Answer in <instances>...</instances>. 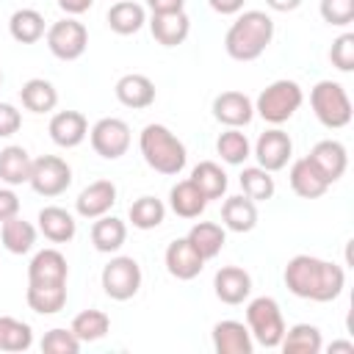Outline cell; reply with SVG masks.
I'll return each instance as SVG.
<instances>
[{
  "label": "cell",
  "instance_id": "cell-1",
  "mask_svg": "<svg viewBox=\"0 0 354 354\" xmlns=\"http://www.w3.org/2000/svg\"><path fill=\"white\" fill-rule=\"evenodd\" d=\"M282 279L293 296L310 299V301H335L346 285V274L337 263H329L313 254L290 257Z\"/></svg>",
  "mask_w": 354,
  "mask_h": 354
},
{
  "label": "cell",
  "instance_id": "cell-2",
  "mask_svg": "<svg viewBox=\"0 0 354 354\" xmlns=\"http://www.w3.org/2000/svg\"><path fill=\"white\" fill-rule=\"evenodd\" d=\"M274 39V19L266 11H243L224 36V50L235 61H254Z\"/></svg>",
  "mask_w": 354,
  "mask_h": 354
},
{
  "label": "cell",
  "instance_id": "cell-3",
  "mask_svg": "<svg viewBox=\"0 0 354 354\" xmlns=\"http://www.w3.org/2000/svg\"><path fill=\"white\" fill-rule=\"evenodd\" d=\"M138 149L149 169H155L158 174H169V177L180 174L188 160L185 144L166 124H147L138 136Z\"/></svg>",
  "mask_w": 354,
  "mask_h": 354
},
{
  "label": "cell",
  "instance_id": "cell-4",
  "mask_svg": "<svg viewBox=\"0 0 354 354\" xmlns=\"http://www.w3.org/2000/svg\"><path fill=\"white\" fill-rule=\"evenodd\" d=\"M301 102H304L301 86H299L296 80L282 77V80L268 83V86L260 91V97H257V102H254V111H257L268 124L277 127V124L288 122V119L301 108Z\"/></svg>",
  "mask_w": 354,
  "mask_h": 354
},
{
  "label": "cell",
  "instance_id": "cell-5",
  "mask_svg": "<svg viewBox=\"0 0 354 354\" xmlns=\"http://www.w3.org/2000/svg\"><path fill=\"white\" fill-rule=\"evenodd\" d=\"M310 105L315 119L329 130H340L351 122V100L337 80H318L310 91Z\"/></svg>",
  "mask_w": 354,
  "mask_h": 354
},
{
  "label": "cell",
  "instance_id": "cell-6",
  "mask_svg": "<svg viewBox=\"0 0 354 354\" xmlns=\"http://www.w3.org/2000/svg\"><path fill=\"white\" fill-rule=\"evenodd\" d=\"M246 326L252 340H257L266 348H279V340L285 335V318L271 296H257L246 304Z\"/></svg>",
  "mask_w": 354,
  "mask_h": 354
},
{
  "label": "cell",
  "instance_id": "cell-7",
  "mask_svg": "<svg viewBox=\"0 0 354 354\" xmlns=\"http://www.w3.org/2000/svg\"><path fill=\"white\" fill-rule=\"evenodd\" d=\"M44 41L50 47V53L61 61H77L86 47H88V30L83 22L66 17V19H58L47 28L44 33Z\"/></svg>",
  "mask_w": 354,
  "mask_h": 354
},
{
  "label": "cell",
  "instance_id": "cell-8",
  "mask_svg": "<svg viewBox=\"0 0 354 354\" xmlns=\"http://www.w3.org/2000/svg\"><path fill=\"white\" fill-rule=\"evenodd\" d=\"M102 290L113 299V301H127L138 293L141 288V266L133 257H111V263L102 268Z\"/></svg>",
  "mask_w": 354,
  "mask_h": 354
},
{
  "label": "cell",
  "instance_id": "cell-9",
  "mask_svg": "<svg viewBox=\"0 0 354 354\" xmlns=\"http://www.w3.org/2000/svg\"><path fill=\"white\" fill-rule=\"evenodd\" d=\"M28 183L39 196H61L72 185V169L58 155H41L33 160Z\"/></svg>",
  "mask_w": 354,
  "mask_h": 354
},
{
  "label": "cell",
  "instance_id": "cell-10",
  "mask_svg": "<svg viewBox=\"0 0 354 354\" xmlns=\"http://www.w3.org/2000/svg\"><path fill=\"white\" fill-rule=\"evenodd\" d=\"M88 141H91V149L100 158L116 160L130 149V127H127L124 119L105 116V119L94 122V127L88 130Z\"/></svg>",
  "mask_w": 354,
  "mask_h": 354
},
{
  "label": "cell",
  "instance_id": "cell-11",
  "mask_svg": "<svg viewBox=\"0 0 354 354\" xmlns=\"http://www.w3.org/2000/svg\"><path fill=\"white\" fill-rule=\"evenodd\" d=\"M293 155V141L285 130L279 127H271L266 133H260L257 144H254V158H257V166L266 169V171H279L288 166Z\"/></svg>",
  "mask_w": 354,
  "mask_h": 354
},
{
  "label": "cell",
  "instance_id": "cell-12",
  "mask_svg": "<svg viewBox=\"0 0 354 354\" xmlns=\"http://www.w3.org/2000/svg\"><path fill=\"white\" fill-rule=\"evenodd\" d=\"M69 266L58 249H41L28 266V285H66Z\"/></svg>",
  "mask_w": 354,
  "mask_h": 354
},
{
  "label": "cell",
  "instance_id": "cell-13",
  "mask_svg": "<svg viewBox=\"0 0 354 354\" xmlns=\"http://www.w3.org/2000/svg\"><path fill=\"white\" fill-rule=\"evenodd\" d=\"M163 260H166V271H169L174 279H183V282L199 277V271L205 268L202 254L191 246L188 238H177V241H171V243L166 246Z\"/></svg>",
  "mask_w": 354,
  "mask_h": 354
},
{
  "label": "cell",
  "instance_id": "cell-14",
  "mask_svg": "<svg viewBox=\"0 0 354 354\" xmlns=\"http://www.w3.org/2000/svg\"><path fill=\"white\" fill-rule=\"evenodd\" d=\"M310 163L324 174V180L332 185L337 183L343 174H346V166H348V155H346V147L335 138H324L318 141L313 149H310Z\"/></svg>",
  "mask_w": 354,
  "mask_h": 354
},
{
  "label": "cell",
  "instance_id": "cell-15",
  "mask_svg": "<svg viewBox=\"0 0 354 354\" xmlns=\"http://www.w3.org/2000/svg\"><path fill=\"white\" fill-rule=\"evenodd\" d=\"M213 116L227 127H246L254 119V102L243 91H221L213 100Z\"/></svg>",
  "mask_w": 354,
  "mask_h": 354
},
{
  "label": "cell",
  "instance_id": "cell-16",
  "mask_svg": "<svg viewBox=\"0 0 354 354\" xmlns=\"http://www.w3.org/2000/svg\"><path fill=\"white\" fill-rule=\"evenodd\" d=\"M116 205V185L111 180H94L91 185H86L77 199H75V210L83 218H100L105 216L111 207Z\"/></svg>",
  "mask_w": 354,
  "mask_h": 354
},
{
  "label": "cell",
  "instance_id": "cell-17",
  "mask_svg": "<svg viewBox=\"0 0 354 354\" xmlns=\"http://www.w3.org/2000/svg\"><path fill=\"white\" fill-rule=\"evenodd\" d=\"M213 288L218 301L224 304H243L252 293V277L241 266H224L213 277Z\"/></svg>",
  "mask_w": 354,
  "mask_h": 354
},
{
  "label": "cell",
  "instance_id": "cell-18",
  "mask_svg": "<svg viewBox=\"0 0 354 354\" xmlns=\"http://www.w3.org/2000/svg\"><path fill=\"white\" fill-rule=\"evenodd\" d=\"M113 94L116 100L124 105V108H133V111H144L155 102V83L147 77V75H138V72H130V75H122L113 86Z\"/></svg>",
  "mask_w": 354,
  "mask_h": 354
},
{
  "label": "cell",
  "instance_id": "cell-19",
  "mask_svg": "<svg viewBox=\"0 0 354 354\" xmlns=\"http://www.w3.org/2000/svg\"><path fill=\"white\" fill-rule=\"evenodd\" d=\"M50 138L64 147V149H72L77 144H83V138L88 136V122L80 111H58L53 119H50Z\"/></svg>",
  "mask_w": 354,
  "mask_h": 354
},
{
  "label": "cell",
  "instance_id": "cell-20",
  "mask_svg": "<svg viewBox=\"0 0 354 354\" xmlns=\"http://www.w3.org/2000/svg\"><path fill=\"white\" fill-rule=\"evenodd\" d=\"M213 348L218 354H252L254 343L249 326L241 321H218L213 326Z\"/></svg>",
  "mask_w": 354,
  "mask_h": 354
},
{
  "label": "cell",
  "instance_id": "cell-21",
  "mask_svg": "<svg viewBox=\"0 0 354 354\" xmlns=\"http://www.w3.org/2000/svg\"><path fill=\"white\" fill-rule=\"evenodd\" d=\"M149 30L155 36L158 44L163 47H177L188 39L191 33V19L185 11H174V14H152L149 19Z\"/></svg>",
  "mask_w": 354,
  "mask_h": 354
},
{
  "label": "cell",
  "instance_id": "cell-22",
  "mask_svg": "<svg viewBox=\"0 0 354 354\" xmlns=\"http://www.w3.org/2000/svg\"><path fill=\"white\" fill-rule=\"evenodd\" d=\"M288 177H290V188H293V194L301 196V199H318V196H324L326 188H329V183H326L324 174L310 163V158H299V160H293Z\"/></svg>",
  "mask_w": 354,
  "mask_h": 354
},
{
  "label": "cell",
  "instance_id": "cell-23",
  "mask_svg": "<svg viewBox=\"0 0 354 354\" xmlns=\"http://www.w3.org/2000/svg\"><path fill=\"white\" fill-rule=\"evenodd\" d=\"M39 230L47 241L53 243H66L75 238L77 232V221L72 218L69 210L58 207V205H50V207H41L39 210Z\"/></svg>",
  "mask_w": 354,
  "mask_h": 354
},
{
  "label": "cell",
  "instance_id": "cell-24",
  "mask_svg": "<svg viewBox=\"0 0 354 354\" xmlns=\"http://www.w3.org/2000/svg\"><path fill=\"white\" fill-rule=\"evenodd\" d=\"M221 221L232 232H252L257 227V202L249 196H227L221 205Z\"/></svg>",
  "mask_w": 354,
  "mask_h": 354
},
{
  "label": "cell",
  "instance_id": "cell-25",
  "mask_svg": "<svg viewBox=\"0 0 354 354\" xmlns=\"http://www.w3.org/2000/svg\"><path fill=\"white\" fill-rule=\"evenodd\" d=\"M124 241H127V227H124L122 218L108 216V213L94 218V224H91V243H94L97 252H105V254L119 252L124 246Z\"/></svg>",
  "mask_w": 354,
  "mask_h": 354
},
{
  "label": "cell",
  "instance_id": "cell-26",
  "mask_svg": "<svg viewBox=\"0 0 354 354\" xmlns=\"http://www.w3.org/2000/svg\"><path fill=\"white\" fill-rule=\"evenodd\" d=\"M30 166H33V158L28 155L25 147L19 144H11L6 149H0V180L6 185H22L30 180Z\"/></svg>",
  "mask_w": 354,
  "mask_h": 354
},
{
  "label": "cell",
  "instance_id": "cell-27",
  "mask_svg": "<svg viewBox=\"0 0 354 354\" xmlns=\"http://www.w3.org/2000/svg\"><path fill=\"white\" fill-rule=\"evenodd\" d=\"M169 205L180 218H199L207 207V199L202 196V191L191 180H180L169 191Z\"/></svg>",
  "mask_w": 354,
  "mask_h": 354
},
{
  "label": "cell",
  "instance_id": "cell-28",
  "mask_svg": "<svg viewBox=\"0 0 354 354\" xmlns=\"http://www.w3.org/2000/svg\"><path fill=\"white\" fill-rule=\"evenodd\" d=\"M144 22H147V11H144V6H138L133 0H119L108 8V28L119 36L138 33Z\"/></svg>",
  "mask_w": 354,
  "mask_h": 354
},
{
  "label": "cell",
  "instance_id": "cell-29",
  "mask_svg": "<svg viewBox=\"0 0 354 354\" xmlns=\"http://www.w3.org/2000/svg\"><path fill=\"white\" fill-rule=\"evenodd\" d=\"M8 33L19 44H36L47 33L44 17L36 8H17L11 14V19H8Z\"/></svg>",
  "mask_w": 354,
  "mask_h": 354
},
{
  "label": "cell",
  "instance_id": "cell-30",
  "mask_svg": "<svg viewBox=\"0 0 354 354\" xmlns=\"http://www.w3.org/2000/svg\"><path fill=\"white\" fill-rule=\"evenodd\" d=\"M19 100L30 113H50L58 105V91L50 80L44 77H30L19 88Z\"/></svg>",
  "mask_w": 354,
  "mask_h": 354
},
{
  "label": "cell",
  "instance_id": "cell-31",
  "mask_svg": "<svg viewBox=\"0 0 354 354\" xmlns=\"http://www.w3.org/2000/svg\"><path fill=\"white\" fill-rule=\"evenodd\" d=\"M185 238H188L191 246L202 254V260H213V257L224 249L227 232H224L221 224H213V221H196V224L188 230Z\"/></svg>",
  "mask_w": 354,
  "mask_h": 354
},
{
  "label": "cell",
  "instance_id": "cell-32",
  "mask_svg": "<svg viewBox=\"0 0 354 354\" xmlns=\"http://www.w3.org/2000/svg\"><path fill=\"white\" fill-rule=\"evenodd\" d=\"M188 180L202 191V196H205L207 202H210V199H221L224 191H227V183H230V180H227V171H224L218 163H213V160L196 163Z\"/></svg>",
  "mask_w": 354,
  "mask_h": 354
},
{
  "label": "cell",
  "instance_id": "cell-33",
  "mask_svg": "<svg viewBox=\"0 0 354 354\" xmlns=\"http://www.w3.org/2000/svg\"><path fill=\"white\" fill-rule=\"evenodd\" d=\"M279 348L285 354H318L324 348V340H321L318 326H313V324H296V326L285 329V335L279 340Z\"/></svg>",
  "mask_w": 354,
  "mask_h": 354
},
{
  "label": "cell",
  "instance_id": "cell-34",
  "mask_svg": "<svg viewBox=\"0 0 354 354\" xmlns=\"http://www.w3.org/2000/svg\"><path fill=\"white\" fill-rule=\"evenodd\" d=\"M0 241L11 254H28L36 243V227L19 216L0 224Z\"/></svg>",
  "mask_w": 354,
  "mask_h": 354
},
{
  "label": "cell",
  "instance_id": "cell-35",
  "mask_svg": "<svg viewBox=\"0 0 354 354\" xmlns=\"http://www.w3.org/2000/svg\"><path fill=\"white\" fill-rule=\"evenodd\" d=\"M25 301L39 315H53L66 304V285H28Z\"/></svg>",
  "mask_w": 354,
  "mask_h": 354
},
{
  "label": "cell",
  "instance_id": "cell-36",
  "mask_svg": "<svg viewBox=\"0 0 354 354\" xmlns=\"http://www.w3.org/2000/svg\"><path fill=\"white\" fill-rule=\"evenodd\" d=\"M75 337L80 343H94V340H102L111 329V318L102 313V310H83L72 318V326Z\"/></svg>",
  "mask_w": 354,
  "mask_h": 354
},
{
  "label": "cell",
  "instance_id": "cell-37",
  "mask_svg": "<svg viewBox=\"0 0 354 354\" xmlns=\"http://www.w3.org/2000/svg\"><path fill=\"white\" fill-rule=\"evenodd\" d=\"M33 346V329L25 321L0 315V351H28Z\"/></svg>",
  "mask_w": 354,
  "mask_h": 354
},
{
  "label": "cell",
  "instance_id": "cell-38",
  "mask_svg": "<svg viewBox=\"0 0 354 354\" xmlns=\"http://www.w3.org/2000/svg\"><path fill=\"white\" fill-rule=\"evenodd\" d=\"M216 152L221 155L224 163L241 166V163L252 155V147H249L246 133H241V127H227V130L218 136V141H216Z\"/></svg>",
  "mask_w": 354,
  "mask_h": 354
},
{
  "label": "cell",
  "instance_id": "cell-39",
  "mask_svg": "<svg viewBox=\"0 0 354 354\" xmlns=\"http://www.w3.org/2000/svg\"><path fill=\"white\" fill-rule=\"evenodd\" d=\"M238 183H241V188H243V196H249L252 202H266V199H271L274 191H277L271 171H266V169H260V166H246V169L241 171V177H238Z\"/></svg>",
  "mask_w": 354,
  "mask_h": 354
},
{
  "label": "cell",
  "instance_id": "cell-40",
  "mask_svg": "<svg viewBox=\"0 0 354 354\" xmlns=\"http://www.w3.org/2000/svg\"><path fill=\"white\" fill-rule=\"evenodd\" d=\"M166 218V205L155 196H138L130 205V221L136 230H155Z\"/></svg>",
  "mask_w": 354,
  "mask_h": 354
},
{
  "label": "cell",
  "instance_id": "cell-41",
  "mask_svg": "<svg viewBox=\"0 0 354 354\" xmlns=\"http://www.w3.org/2000/svg\"><path fill=\"white\" fill-rule=\"evenodd\" d=\"M41 351L44 354H77L80 351V340L75 337L72 329H50L41 337Z\"/></svg>",
  "mask_w": 354,
  "mask_h": 354
},
{
  "label": "cell",
  "instance_id": "cell-42",
  "mask_svg": "<svg viewBox=\"0 0 354 354\" xmlns=\"http://www.w3.org/2000/svg\"><path fill=\"white\" fill-rule=\"evenodd\" d=\"M329 61H332V66L340 69V72H351V69H354V33H340V36L332 41Z\"/></svg>",
  "mask_w": 354,
  "mask_h": 354
},
{
  "label": "cell",
  "instance_id": "cell-43",
  "mask_svg": "<svg viewBox=\"0 0 354 354\" xmlns=\"http://www.w3.org/2000/svg\"><path fill=\"white\" fill-rule=\"evenodd\" d=\"M324 22L335 25V28H343L354 19V0H321L318 6Z\"/></svg>",
  "mask_w": 354,
  "mask_h": 354
},
{
  "label": "cell",
  "instance_id": "cell-44",
  "mask_svg": "<svg viewBox=\"0 0 354 354\" xmlns=\"http://www.w3.org/2000/svg\"><path fill=\"white\" fill-rule=\"evenodd\" d=\"M22 127V116L11 102H0V138L14 136Z\"/></svg>",
  "mask_w": 354,
  "mask_h": 354
},
{
  "label": "cell",
  "instance_id": "cell-45",
  "mask_svg": "<svg viewBox=\"0 0 354 354\" xmlns=\"http://www.w3.org/2000/svg\"><path fill=\"white\" fill-rule=\"evenodd\" d=\"M19 216V196L11 188H0V224Z\"/></svg>",
  "mask_w": 354,
  "mask_h": 354
},
{
  "label": "cell",
  "instance_id": "cell-46",
  "mask_svg": "<svg viewBox=\"0 0 354 354\" xmlns=\"http://www.w3.org/2000/svg\"><path fill=\"white\" fill-rule=\"evenodd\" d=\"M152 14H174V11H185V0H147Z\"/></svg>",
  "mask_w": 354,
  "mask_h": 354
},
{
  "label": "cell",
  "instance_id": "cell-47",
  "mask_svg": "<svg viewBox=\"0 0 354 354\" xmlns=\"http://www.w3.org/2000/svg\"><path fill=\"white\" fill-rule=\"evenodd\" d=\"M207 3H210V8H213L216 14L230 17V14H238V11L243 8L246 0H207Z\"/></svg>",
  "mask_w": 354,
  "mask_h": 354
},
{
  "label": "cell",
  "instance_id": "cell-48",
  "mask_svg": "<svg viewBox=\"0 0 354 354\" xmlns=\"http://www.w3.org/2000/svg\"><path fill=\"white\" fill-rule=\"evenodd\" d=\"M58 6L66 11V14H72V17H77V14H83V11H88L91 6H94V0H58Z\"/></svg>",
  "mask_w": 354,
  "mask_h": 354
},
{
  "label": "cell",
  "instance_id": "cell-49",
  "mask_svg": "<svg viewBox=\"0 0 354 354\" xmlns=\"http://www.w3.org/2000/svg\"><path fill=\"white\" fill-rule=\"evenodd\" d=\"M266 6H268L271 11H282V14H288V11H296V8L301 6V0H266Z\"/></svg>",
  "mask_w": 354,
  "mask_h": 354
},
{
  "label": "cell",
  "instance_id": "cell-50",
  "mask_svg": "<svg viewBox=\"0 0 354 354\" xmlns=\"http://www.w3.org/2000/svg\"><path fill=\"white\" fill-rule=\"evenodd\" d=\"M329 351H354V343H348V340H337V343L329 346Z\"/></svg>",
  "mask_w": 354,
  "mask_h": 354
},
{
  "label": "cell",
  "instance_id": "cell-51",
  "mask_svg": "<svg viewBox=\"0 0 354 354\" xmlns=\"http://www.w3.org/2000/svg\"><path fill=\"white\" fill-rule=\"evenodd\" d=\"M0 83H3V69H0Z\"/></svg>",
  "mask_w": 354,
  "mask_h": 354
}]
</instances>
